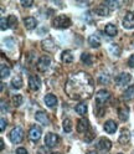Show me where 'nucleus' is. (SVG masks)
<instances>
[{
    "label": "nucleus",
    "mask_w": 134,
    "mask_h": 154,
    "mask_svg": "<svg viewBox=\"0 0 134 154\" xmlns=\"http://www.w3.org/2000/svg\"><path fill=\"white\" fill-rule=\"evenodd\" d=\"M41 134H42V131L39 126H32L30 128V132H29V138L32 142H37L41 138Z\"/></svg>",
    "instance_id": "obj_6"
},
{
    "label": "nucleus",
    "mask_w": 134,
    "mask_h": 154,
    "mask_svg": "<svg viewBox=\"0 0 134 154\" xmlns=\"http://www.w3.org/2000/svg\"><path fill=\"white\" fill-rule=\"evenodd\" d=\"M59 143V136L55 133H47L46 137H45V144L47 147L50 148H53L56 147V144Z\"/></svg>",
    "instance_id": "obj_7"
},
{
    "label": "nucleus",
    "mask_w": 134,
    "mask_h": 154,
    "mask_svg": "<svg viewBox=\"0 0 134 154\" xmlns=\"http://www.w3.org/2000/svg\"><path fill=\"white\" fill-rule=\"evenodd\" d=\"M51 63V59L49 56H42L39 59V61H37V69H39L40 71H45L47 70V67L50 66Z\"/></svg>",
    "instance_id": "obj_11"
},
{
    "label": "nucleus",
    "mask_w": 134,
    "mask_h": 154,
    "mask_svg": "<svg viewBox=\"0 0 134 154\" xmlns=\"http://www.w3.org/2000/svg\"><path fill=\"white\" fill-rule=\"evenodd\" d=\"M16 154H27V150H26V148L20 147V148L16 149Z\"/></svg>",
    "instance_id": "obj_35"
},
{
    "label": "nucleus",
    "mask_w": 134,
    "mask_h": 154,
    "mask_svg": "<svg viewBox=\"0 0 134 154\" xmlns=\"http://www.w3.org/2000/svg\"><path fill=\"white\" fill-rule=\"evenodd\" d=\"M87 154H97V153H96V152H93V150H92V152H88Z\"/></svg>",
    "instance_id": "obj_40"
},
{
    "label": "nucleus",
    "mask_w": 134,
    "mask_h": 154,
    "mask_svg": "<svg viewBox=\"0 0 134 154\" xmlns=\"http://www.w3.org/2000/svg\"><path fill=\"white\" fill-rule=\"evenodd\" d=\"M0 26H2V30H6L9 29V24H8V19L6 17H2V20H0Z\"/></svg>",
    "instance_id": "obj_32"
},
{
    "label": "nucleus",
    "mask_w": 134,
    "mask_h": 154,
    "mask_svg": "<svg viewBox=\"0 0 134 154\" xmlns=\"http://www.w3.org/2000/svg\"><path fill=\"white\" fill-rule=\"evenodd\" d=\"M75 111H76V113H78V114L83 116V114L87 113V104H86L84 102H80L78 104H76Z\"/></svg>",
    "instance_id": "obj_25"
},
{
    "label": "nucleus",
    "mask_w": 134,
    "mask_h": 154,
    "mask_svg": "<svg viewBox=\"0 0 134 154\" xmlns=\"http://www.w3.org/2000/svg\"><path fill=\"white\" fill-rule=\"evenodd\" d=\"M123 26L126 29L134 27V11H129L126 14V16L123 19Z\"/></svg>",
    "instance_id": "obj_10"
},
{
    "label": "nucleus",
    "mask_w": 134,
    "mask_h": 154,
    "mask_svg": "<svg viewBox=\"0 0 134 154\" xmlns=\"http://www.w3.org/2000/svg\"><path fill=\"white\" fill-rule=\"evenodd\" d=\"M9 75H10V69H9V66L3 63L2 69H0V76H2V79H6Z\"/></svg>",
    "instance_id": "obj_28"
},
{
    "label": "nucleus",
    "mask_w": 134,
    "mask_h": 154,
    "mask_svg": "<svg viewBox=\"0 0 134 154\" xmlns=\"http://www.w3.org/2000/svg\"><path fill=\"white\" fill-rule=\"evenodd\" d=\"M118 117L122 121H127L129 118V108L128 107H120L118 109Z\"/></svg>",
    "instance_id": "obj_22"
},
{
    "label": "nucleus",
    "mask_w": 134,
    "mask_h": 154,
    "mask_svg": "<svg viewBox=\"0 0 134 154\" xmlns=\"http://www.w3.org/2000/svg\"><path fill=\"white\" fill-rule=\"evenodd\" d=\"M44 101H45V103H46V106H49V107H55V106L57 104V98H56V96L55 94H46L45 96V98H44Z\"/></svg>",
    "instance_id": "obj_17"
},
{
    "label": "nucleus",
    "mask_w": 134,
    "mask_h": 154,
    "mask_svg": "<svg viewBox=\"0 0 134 154\" xmlns=\"http://www.w3.org/2000/svg\"><path fill=\"white\" fill-rule=\"evenodd\" d=\"M106 4L108 5V6H118V5H120V3H118V2H106Z\"/></svg>",
    "instance_id": "obj_37"
},
{
    "label": "nucleus",
    "mask_w": 134,
    "mask_h": 154,
    "mask_svg": "<svg viewBox=\"0 0 134 154\" xmlns=\"http://www.w3.org/2000/svg\"><path fill=\"white\" fill-rule=\"evenodd\" d=\"M51 154H60V153H57V152H55V153H51Z\"/></svg>",
    "instance_id": "obj_41"
},
{
    "label": "nucleus",
    "mask_w": 134,
    "mask_h": 154,
    "mask_svg": "<svg viewBox=\"0 0 134 154\" xmlns=\"http://www.w3.org/2000/svg\"><path fill=\"white\" fill-rule=\"evenodd\" d=\"M21 5L25 6V8H30V6L34 5V2H32V0H27V2H25V0H24V2H21Z\"/></svg>",
    "instance_id": "obj_34"
},
{
    "label": "nucleus",
    "mask_w": 134,
    "mask_h": 154,
    "mask_svg": "<svg viewBox=\"0 0 134 154\" xmlns=\"http://www.w3.org/2000/svg\"><path fill=\"white\" fill-rule=\"evenodd\" d=\"M132 80V76L129 73H126V72H122L120 75H118L116 77V83L118 86H120V87H124L126 85H128Z\"/></svg>",
    "instance_id": "obj_5"
},
{
    "label": "nucleus",
    "mask_w": 134,
    "mask_h": 154,
    "mask_svg": "<svg viewBox=\"0 0 134 154\" xmlns=\"http://www.w3.org/2000/svg\"><path fill=\"white\" fill-rule=\"evenodd\" d=\"M52 25L56 29L63 30V29H67V27L71 26V20H70V17H67L66 15H60V16H57V17L53 19Z\"/></svg>",
    "instance_id": "obj_2"
},
{
    "label": "nucleus",
    "mask_w": 134,
    "mask_h": 154,
    "mask_svg": "<svg viewBox=\"0 0 134 154\" xmlns=\"http://www.w3.org/2000/svg\"><path fill=\"white\" fill-rule=\"evenodd\" d=\"M119 154H123V153H119Z\"/></svg>",
    "instance_id": "obj_42"
},
{
    "label": "nucleus",
    "mask_w": 134,
    "mask_h": 154,
    "mask_svg": "<svg viewBox=\"0 0 134 154\" xmlns=\"http://www.w3.org/2000/svg\"><path fill=\"white\" fill-rule=\"evenodd\" d=\"M61 59H62V62L70 63V62L73 61V54H72L70 50H65V51L61 54Z\"/></svg>",
    "instance_id": "obj_18"
},
{
    "label": "nucleus",
    "mask_w": 134,
    "mask_h": 154,
    "mask_svg": "<svg viewBox=\"0 0 134 154\" xmlns=\"http://www.w3.org/2000/svg\"><path fill=\"white\" fill-rule=\"evenodd\" d=\"M13 103H14L15 107H19V106L23 103V96H20V94L14 96V97H13Z\"/></svg>",
    "instance_id": "obj_31"
},
{
    "label": "nucleus",
    "mask_w": 134,
    "mask_h": 154,
    "mask_svg": "<svg viewBox=\"0 0 134 154\" xmlns=\"http://www.w3.org/2000/svg\"><path fill=\"white\" fill-rule=\"evenodd\" d=\"M4 148H5V146H4V140H3V139H0V149L3 150Z\"/></svg>",
    "instance_id": "obj_39"
},
{
    "label": "nucleus",
    "mask_w": 134,
    "mask_h": 154,
    "mask_svg": "<svg viewBox=\"0 0 134 154\" xmlns=\"http://www.w3.org/2000/svg\"><path fill=\"white\" fill-rule=\"evenodd\" d=\"M128 66L129 67H134V55H132L128 60Z\"/></svg>",
    "instance_id": "obj_38"
},
{
    "label": "nucleus",
    "mask_w": 134,
    "mask_h": 154,
    "mask_svg": "<svg viewBox=\"0 0 134 154\" xmlns=\"http://www.w3.org/2000/svg\"><path fill=\"white\" fill-rule=\"evenodd\" d=\"M133 98H134V85L130 86V87H128L123 93V100L124 101H130Z\"/></svg>",
    "instance_id": "obj_21"
},
{
    "label": "nucleus",
    "mask_w": 134,
    "mask_h": 154,
    "mask_svg": "<svg viewBox=\"0 0 134 154\" xmlns=\"http://www.w3.org/2000/svg\"><path fill=\"white\" fill-rule=\"evenodd\" d=\"M62 127H63V131L66 133H70L72 131V122H71V119L70 118H66L63 121V123H62Z\"/></svg>",
    "instance_id": "obj_27"
},
{
    "label": "nucleus",
    "mask_w": 134,
    "mask_h": 154,
    "mask_svg": "<svg viewBox=\"0 0 134 154\" xmlns=\"http://www.w3.org/2000/svg\"><path fill=\"white\" fill-rule=\"evenodd\" d=\"M104 32H106L108 36H116L117 35V27L113 24H107L106 27H104Z\"/></svg>",
    "instance_id": "obj_24"
},
{
    "label": "nucleus",
    "mask_w": 134,
    "mask_h": 154,
    "mask_svg": "<svg viewBox=\"0 0 134 154\" xmlns=\"http://www.w3.org/2000/svg\"><path fill=\"white\" fill-rule=\"evenodd\" d=\"M117 129H118V126H117V123L114 121H107L106 123H104V131H106L108 134L116 133Z\"/></svg>",
    "instance_id": "obj_13"
},
{
    "label": "nucleus",
    "mask_w": 134,
    "mask_h": 154,
    "mask_svg": "<svg viewBox=\"0 0 134 154\" xmlns=\"http://www.w3.org/2000/svg\"><path fill=\"white\" fill-rule=\"evenodd\" d=\"M94 136H96V133L93 132V131H87L86 132V136H84V140L87 142V143H91L92 140H93V138H94Z\"/></svg>",
    "instance_id": "obj_30"
},
{
    "label": "nucleus",
    "mask_w": 134,
    "mask_h": 154,
    "mask_svg": "<svg viewBox=\"0 0 134 154\" xmlns=\"http://www.w3.org/2000/svg\"><path fill=\"white\" fill-rule=\"evenodd\" d=\"M88 126H90L88 121L86 119V118H81L78 121V123H77V132H80V133L87 132L88 131Z\"/></svg>",
    "instance_id": "obj_16"
},
{
    "label": "nucleus",
    "mask_w": 134,
    "mask_h": 154,
    "mask_svg": "<svg viewBox=\"0 0 134 154\" xmlns=\"http://www.w3.org/2000/svg\"><path fill=\"white\" fill-rule=\"evenodd\" d=\"M9 108H8V103H5V101H2V112H8Z\"/></svg>",
    "instance_id": "obj_36"
},
{
    "label": "nucleus",
    "mask_w": 134,
    "mask_h": 154,
    "mask_svg": "<svg viewBox=\"0 0 134 154\" xmlns=\"http://www.w3.org/2000/svg\"><path fill=\"white\" fill-rule=\"evenodd\" d=\"M0 121H2V124H0V131L4 132V131H5V128H6L8 122L5 121V118H0Z\"/></svg>",
    "instance_id": "obj_33"
},
{
    "label": "nucleus",
    "mask_w": 134,
    "mask_h": 154,
    "mask_svg": "<svg viewBox=\"0 0 134 154\" xmlns=\"http://www.w3.org/2000/svg\"><path fill=\"white\" fill-rule=\"evenodd\" d=\"M81 61H82L83 63H86L87 66H90V65L93 63L94 57H93L91 54H88V52H83V54L81 55Z\"/></svg>",
    "instance_id": "obj_20"
},
{
    "label": "nucleus",
    "mask_w": 134,
    "mask_h": 154,
    "mask_svg": "<svg viewBox=\"0 0 134 154\" xmlns=\"http://www.w3.org/2000/svg\"><path fill=\"white\" fill-rule=\"evenodd\" d=\"M41 87V81L37 76H30L29 77V88L31 91H39Z\"/></svg>",
    "instance_id": "obj_9"
},
{
    "label": "nucleus",
    "mask_w": 134,
    "mask_h": 154,
    "mask_svg": "<svg viewBox=\"0 0 134 154\" xmlns=\"http://www.w3.org/2000/svg\"><path fill=\"white\" fill-rule=\"evenodd\" d=\"M35 118L37 122H40L41 124H44V126H49L50 124V119H49V116H47L45 112L40 111V112H36L35 114Z\"/></svg>",
    "instance_id": "obj_12"
},
{
    "label": "nucleus",
    "mask_w": 134,
    "mask_h": 154,
    "mask_svg": "<svg viewBox=\"0 0 134 154\" xmlns=\"http://www.w3.org/2000/svg\"><path fill=\"white\" fill-rule=\"evenodd\" d=\"M97 148H98L99 152H102V153L109 152L111 148H112V143H111V140L107 139V138H101L99 142H98V144H97Z\"/></svg>",
    "instance_id": "obj_8"
},
{
    "label": "nucleus",
    "mask_w": 134,
    "mask_h": 154,
    "mask_svg": "<svg viewBox=\"0 0 134 154\" xmlns=\"http://www.w3.org/2000/svg\"><path fill=\"white\" fill-rule=\"evenodd\" d=\"M9 137H10V140L13 143H21L23 139H24V131L20 128V127H15L10 134H9Z\"/></svg>",
    "instance_id": "obj_4"
},
{
    "label": "nucleus",
    "mask_w": 134,
    "mask_h": 154,
    "mask_svg": "<svg viewBox=\"0 0 134 154\" xmlns=\"http://www.w3.org/2000/svg\"><path fill=\"white\" fill-rule=\"evenodd\" d=\"M94 11H96V14H98L101 16H107L109 14V8L106 3H102L101 5H98L97 8H96Z\"/></svg>",
    "instance_id": "obj_14"
},
{
    "label": "nucleus",
    "mask_w": 134,
    "mask_h": 154,
    "mask_svg": "<svg viewBox=\"0 0 134 154\" xmlns=\"http://www.w3.org/2000/svg\"><path fill=\"white\" fill-rule=\"evenodd\" d=\"M8 24H9V29H15L17 26V20L14 15H10L8 17Z\"/></svg>",
    "instance_id": "obj_29"
},
{
    "label": "nucleus",
    "mask_w": 134,
    "mask_h": 154,
    "mask_svg": "<svg viewBox=\"0 0 134 154\" xmlns=\"http://www.w3.org/2000/svg\"><path fill=\"white\" fill-rule=\"evenodd\" d=\"M88 44L91 47H94V49H97V47L101 46V38L96 35H91L88 37Z\"/></svg>",
    "instance_id": "obj_19"
},
{
    "label": "nucleus",
    "mask_w": 134,
    "mask_h": 154,
    "mask_svg": "<svg viewBox=\"0 0 134 154\" xmlns=\"http://www.w3.org/2000/svg\"><path fill=\"white\" fill-rule=\"evenodd\" d=\"M66 92L73 100H83L90 97L93 92L92 77L84 72L72 75L66 85Z\"/></svg>",
    "instance_id": "obj_1"
},
{
    "label": "nucleus",
    "mask_w": 134,
    "mask_h": 154,
    "mask_svg": "<svg viewBox=\"0 0 134 154\" xmlns=\"http://www.w3.org/2000/svg\"><path fill=\"white\" fill-rule=\"evenodd\" d=\"M24 24L26 26V29H29V30H32V29H35L37 26V21L36 19L32 17V16H27L24 19Z\"/></svg>",
    "instance_id": "obj_15"
},
{
    "label": "nucleus",
    "mask_w": 134,
    "mask_h": 154,
    "mask_svg": "<svg viewBox=\"0 0 134 154\" xmlns=\"http://www.w3.org/2000/svg\"><path fill=\"white\" fill-rule=\"evenodd\" d=\"M11 86L15 90H20L23 87V80L20 79V77H14V79L11 80Z\"/></svg>",
    "instance_id": "obj_26"
},
{
    "label": "nucleus",
    "mask_w": 134,
    "mask_h": 154,
    "mask_svg": "<svg viewBox=\"0 0 134 154\" xmlns=\"http://www.w3.org/2000/svg\"><path fill=\"white\" fill-rule=\"evenodd\" d=\"M111 98V94L107 90H101L96 93V104L97 107H102V106L106 103L108 100Z\"/></svg>",
    "instance_id": "obj_3"
},
{
    "label": "nucleus",
    "mask_w": 134,
    "mask_h": 154,
    "mask_svg": "<svg viewBox=\"0 0 134 154\" xmlns=\"http://www.w3.org/2000/svg\"><path fill=\"white\" fill-rule=\"evenodd\" d=\"M129 139H130V133H129V131L123 129V131L120 132V136H119V143L126 144V143L129 142Z\"/></svg>",
    "instance_id": "obj_23"
}]
</instances>
